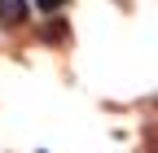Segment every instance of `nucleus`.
<instances>
[{"instance_id": "nucleus-1", "label": "nucleus", "mask_w": 158, "mask_h": 153, "mask_svg": "<svg viewBox=\"0 0 158 153\" xmlns=\"http://www.w3.org/2000/svg\"><path fill=\"white\" fill-rule=\"evenodd\" d=\"M27 18V0H0V22H22Z\"/></svg>"}, {"instance_id": "nucleus-2", "label": "nucleus", "mask_w": 158, "mask_h": 153, "mask_svg": "<svg viewBox=\"0 0 158 153\" xmlns=\"http://www.w3.org/2000/svg\"><path fill=\"white\" fill-rule=\"evenodd\" d=\"M40 5H44V9H62V0H40Z\"/></svg>"}]
</instances>
